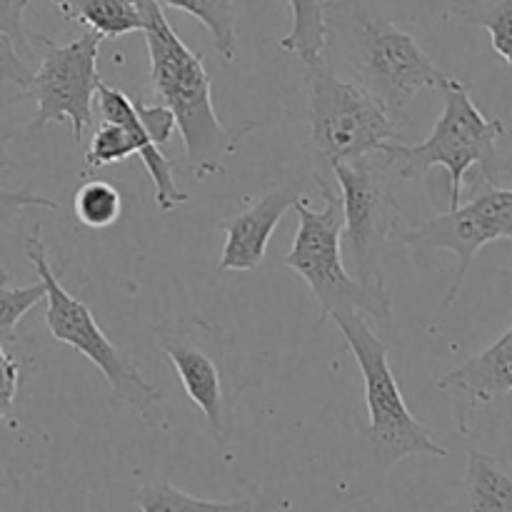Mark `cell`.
<instances>
[{"mask_svg":"<svg viewBox=\"0 0 512 512\" xmlns=\"http://www.w3.org/2000/svg\"><path fill=\"white\" fill-rule=\"evenodd\" d=\"M323 20L325 63L368 90L393 120L408 113L420 90H440L453 78L388 18L380 0H328Z\"/></svg>","mask_w":512,"mask_h":512,"instance_id":"obj_1","label":"cell"},{"mask_svg":"<svg viewBox=\"0 0 512 512\" xmlns=\"http://www.w3.org/2000/svg\"><path fill=\"white\" fill-rule=\"evenodd\" d=\"M143 13L145 45L150 58V83L158 103L175 115V128L185 145V165L198 180L223 173L225 158L238 150L243 133H233L220 123L213 105V83L205 70L203 55L180 40L163 5L138 0Z\"/></svg>","mask_w":512,"mask_h":512,"instance_id":"obj_2","label":"cell"},{"mask_svg":"<svg viewBox=\"0 0 512 512\" xmlns=\"http://www.w3.org/2000/svg\"><path fill=\"white\" fill-rule=\"evenodd\" d=\"M443 113L435 120L428 138L418 145H405L393 140L385 145V165L400 180H423L433 168L448 173L450 208H458L463 200L465 175L480 168L485 185H498L503 173V160L498 153V140L508 135L503 120L485 118L483 110L473 103L468 85L450 78L443 85Z\"/></svg>","mask_w":512,"mask_h":512,"instance_id":"obj_3","label":"cell"},{"mask_svg":"<svg viewBox=\"0 0 512 512\" xmlns=\"http://www.w3.org/2000/svg\"><path fill=\"white\" fill-rule=\"evenodd\" d=\"M320 195L325 200L323 210H313L308 200H295L298 213V233L293 248L285 255V265L300 275L313 290L320 305L318 325H325L335 315L360 310L375 320H388L393 313V300L388 290L365 288L345 268L343 260V200L340 190H333L323 178H318Z\"/></svg>","mask_w":512,"mask_h":512,"instance_id":"obj_4","label":"cell"},{"mask_svg":"<svg viewBox=\"0 0 512 512\" xmlns=\"http://www.w3.org/2000/svg\"><path fill=\"white\" fill-rule=\"evenodd\" d=\"M333 320L343 338L348 340L363 373L368 435L380 470H390L410 455L448 458V450L435 443L430 430L405 405L398 380L390 368L388 345L373 333L368 315L350 310V313L335 315Z\"/></svg>","mask_w":512,"mask_h":512,"instance_id":"obj_5","label":"cell"},{"mask_svg":"<svg viewBox=\"0 0 512 512\" xmlns=\"http://www.w3.org/2000/svg\"><path fill=\"white\" fill-rule=\"evenodd\" d=\"M25 255L45 285V323H48L50 335L60 343L70 345L75 353L85 355L108 380L110 390L120 403L130 405L140 415H148L163 395L143 378L130 355L110 343L108 335L95 323L93 310L63 288L55 270L50 268L48 248H45L40 228H35L25 238Z\"/></svg>","mask_w":512,"mask_h":512,"instance_id":"obj_6","label":"cell"},{"mask_svg":"<svg viewBox=\"0 0 512 512\" xmlns=\"http://www.w3.org/2000/svg\"><path fill=\"white\" fill-rule=\"evenodd\" d=\"M310 140L330 165L380 153L393 140L398 120L353 80L335 73L325 60L310 65Z\"/></svg>","mask_w":512,"mask_h":512,"instance_id":"obj_7","label":"cell"},{"mask_svg":"<svg viewBox=\"0 0 512 512\" xmlns=\"http://www.w3.org/2000/svg\"><path fill=\"white\" fill-rule=\"evenodd\" d=\"M343 200V260L365 288L385 290L383 253L400 225V203L390 183V168L373 155L330 165Z\"/></svg>","mask_w":512,"mask_h":512,"instance_id":"obj_8","label":"cell"},{"mask_svg":"<svg viewBox=\"0 0 512 512\" xmlns=\"http://www.w3.org/2000/svg\"><path fill=\"white\" fill-rule=\"evenodd\" d=\"M418 265H428L440 250H448L458 260L455 278L443 300V310L458 300L460 288L470 273L475 255L495 240H512V188L488 185L473 200L458 208H448L435 218L425 220L418 228L400 235Z\"/></svg>","mask_w":512,"mask_h":512,"instance_id":"obj_9","label":"cell"},{"mask_svg":"<svg viewBox=\"0 0 512 512\" xmlns=\"http://www.w3.org/2000/svg\"><path fill=\"white\" fill-rule=\"evenodd\" d=\"M43 58L33 70L28 98L35 100V115L28 123V133L43 130L50 123L68 120L73 140H83L85 128L93 125V103L98 90V53L103 35L88 30L80 38L60 45L38 35Z\"/></svg>","mask_w":512,"mask_h":512,"instance_id":"obj_10","label":"cell"},{"mask_svg":"<svg viewBox=\"0 0 512 512\" xmlns=\"http://www.w3.org/2000/svg\"><path fill=\"white\" fill-rule=\"evenodd\" d=\"M160 350L173 363L175 373H178L180 383H183L185 395L203 413L213 440L220 448H225L235 430V418L233 403H230L228 388H225L223 373H220L215 358L205 353L190 338L175 333L160 338Z\"/></svg>","mask_w":512,"mask_h":512,"instance_id":"obj_11","label":"cell"},{"mask_svg":"<svg viewBox=\"0 0 512 512\" xmlns=\"http://www.w3.org/2000/svg\"><path fill=\"white\" fill-rule=\"evenodd\" d=\"M298 198H303L300 185H278V188H270L248 210L223 223L225 245L223 255L218 260V270H223V273H228V270L248 273V270L260 268V263L265 260L270 235L278 228L283 215L293 210Z\"/></svg>","mask_w":512,"mask_h":512,"instance_id":"obj_12","label":"cell"},{"mask_svg":"<svg viewBox=\"0 0 512 512\" xmlns=\"http://www.w3.org/2000/svg\"><path fill=\"white\" fill-rule=\"evenodd\" d=\"M438 390H458L473 403H493L512 393V325L483 353L438 380Z\"/></svg>","mask_w":512,"mask_h":512,"instance_id":"obj_13","label":"cell"},{"mask_svg":"<svg viewBox=\"0 0 512 512\" xmlns=\"http://www.w3.org/2000/svg\"><path fill=\"white\" fill-rule=\"evenodd\" d=\"M465 508L480 512H512V473L498 458L480 450L468 453Z\"/></svg>","mask_w":512,"mask_h":512,"instance_id":"obj_14","label":"cell"},{"mask_svg":"<svg viewBox=\"0 0 512 512\" xmlns=\"http://www.w3.org/2000/svg\"><path fill=\"white\" fill-rule=\"evenodd\" d=\"M55 8L70 20L103 38H123V35L143 30V13L138 0H53Z\"/></svg>","mask_w":512,"mask_h":512,"instance_id":"obj_15","label":"cell"},{"mask_svg":"<svg viewBox=\"0 0 512 512\" xmlns=\"http://www.w3.org/2000/svg\"><path fill=\"white\" fill-rule=\"evenodd\" d=\"M155 3L198 18L213 35L215 50L225 60H235L238 55V0H155Z\"/></svg>","mask_w":512,"mask_h":512,"instance_id":"obj_16","label":"cell"},{"mask_svg":"<svg viewBox=\"0 0 512 512\" xmlns=\"http://www.w3.org/2000/svg\"><path fill=\"white\" fill-rule=\"evenodd\" d=\"M293 28L280 40L285 53H293L303 65H318L325 53V20L320 0H288Z\"/></svg>","mask_w":512,"mask_h":512,"instance_id":"obj_17","label":"cell"},{"mask_svg":"<svg viewBox=\"0 0 512 512\" xmlns=\"http://www.w3.org/2000/svg\"><path fill=\"white\" fill-rule=\"evenodd\" d=\"M135 505L145 512H185V510H258L268 505L253 503V500H203L195 495L183 493L168 480H150L135 493Z\"/></svg>","mask_w":512,"mask_h":512,"instance_id":"obj_18","label":"cell"},{"mask_svg":"<svg viewBox=\"0 0 512 512\" xmlns=\"http://www.w3.org/2000/svg\"><path fill=\"white\" fill-rule=\"evenodd\" d=\"M453 15L488 30L493 50L512 68V0H460Z\"/></svg>","mask_w":512,"mask_h":512,"instance_id":"obj_19","label":"cell"},{"mask_svg":"<svg viewBox=\"0 0 512 512\" xmlns=\"http://www.w3.org/2000/svg\"><path fill=\"white\" fill-rule=\"evenodd\" d=\"M75 218L90 230H105L118 223L123 213V198L115 185L105 180H90L75 190L73 198Z\"/></svg>","mask_w":512,"mask_h":512,"instance_id":"obj_20","label":"cell"},{"mask_svg":"<svg viewBox=\"0 0 512 512\" xmlns=\"http://www.w3.org/2000/svg\"><path fill=\"white\" fill-rule=\"evenodd\" d=\"M45 300V285L38 280L28 288H0V343H13L20 320Z\"/></svg>","mask_w":512,"mask_h":512,"instance_id":"obj_21","label":"cell"},{"mask_svg":"<svg viewBox=\"0 0 512 512\" xmlns=\"http://www.w3.org/2000/svg\"><path fill=\"white\" fill-rule=\"evenodd\" d=\"M0 168H5L0 163ZM58 210V200L53 198H45V195H38L35 190L30 188H20V190H3L0 188V228L8 225L10 220L18 218L20 213L25 210Z\"/></svg>","mask_w":512,"mask_h":512,"instance_id":"obj_22","label":"cell"},{"mask_svg":"<svg viewBox=\"0 0 512 512\" xmlns=\"http://www.w3.org/2000/svg\"><path fill=\"white\" fill-rule=\"evenodd\" d=\"M30 78H33V68H30L28 60L20 55L13 38L0 30V80L25 90L30 85Z\"/></svg>","mask_w":512,"mask_h":512,"instance_id":"obj_23","label":"cell"},{"mask_svg":"<svg viewBox=\"0 0 512 512\" xmlns=\"http://www.w3.org/2000/svg\"><path fill=\"white\" fill-rule=\"evenodd\" d=\"M133 105L140 123H143V128L148 130L150 138H153L158 145L168 143L170 135H173L175 130V115L170 113V108H165L163 103H143V100L138 98L133 100Z\"/></svg>","mask_w":512,"mask_h":512,"instance_id":"obj_24","label":"cell"},{"mask_svg":"<svg viewBox=\"0 0 512 512\" xmlns=\"http://www.w3.org/2000/svg\"><path fill=\"white\" fill-rule=\"evenodd\" d=\"M28 8L25 0H0V30L5 35L13 38V43L18 45L20 55L28 58L30 55V35L23 25V13Z\"/></svg>","mask_w":512,"mask_h":512,"instance_id":"obj_25","label":"cell"},{"mask_svg":"<svg viewBox=\"0 0 512 512\" xmlns=\"http://www.w3.org/2000/svg\"><path fill=\"white\" fill-rule=\"evenodd\" d=\"M18 383H20V368L15 363L13 355L5 350V345L0 343V423L10 418L13 413L15 395H18Z\"/></svg>","mask_w":512,"mask_h":512,"instance_id":"obj_26","label":"cell"},{"mask_svg":"<svg viewBox=\"0 0 512 512\" xmlns=\"http://www.w3.org/2000/svg\"><path fill=\"white\" fill-rule=\"evenodd\" d=\"M3 83L5 80H0V163L8 168L10 160H8V155H5V143H8V138H10V130H8V125H5V103H8V98H5Z\"/></svg>","mask_w":512,"mask_h":512,"instance_id":"obj_27","label":"cell"},{"mask_svg":"<svg viewBox=\"0 0 512 512\" xmlns=\"http://www.w3.org/2000/svg\"><path fill=\"white\" fill-rule=\"evenodd\" d=\"M10 490H18V478L0 465V493H10Z\"/></svg>","mask_w":512,"mask_h":512,"instance_id":"obj_28","label":"cell"},{"mask_svg":"<svg viewBox=\"0 0 512 512\" xmlns=\"http://www.w3.org/2000/svg\"><path fill=\"white\" fill-rule=\"evenodd\" d=\"M25 3H30V0H25Z\"/></svg>","mask_w":512,"mask_h":512,"instance_id":"obj_29","label":"cell"}]
</instances>
